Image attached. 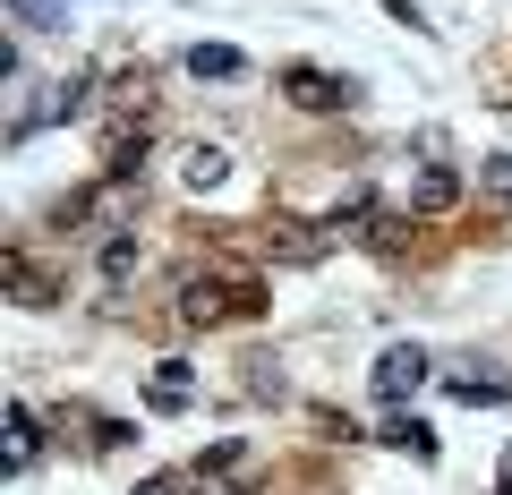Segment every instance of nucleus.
I'll return each mask as SVG.
<instances>
[{"mask_svg":"<svg viewBox=\"0 0 512 495\" xmlns=\"http://www.w3.org/2000/svg\"><path fill=\"white\" fill-rule=\"evenodd\" d=\"M256 308H265V282H214V274L180 282V325H222V316H256Z\"/></svg>","mask_w":512,"mask_h":495,"instance_id":"f257e3e1","label":"nucleus"},{"mask_svg":"<svg viewBox=\"0 0 512 495\" xmlns=\"http://www.w3.org/2000/svg\"><path fill=\"white\" fill-rule=\"evenodd\" d=\"M367 385H376V402H384V410H402L410 393L427 385V350H419V342H393V350L376 359V376H367Z\"/></svg>","mask_w":512,"mask_h":495,"instance_id":"f03ea898","label":"nucleus"},{"mask_svg":"<svg viewBox=\"0 0 512 495\" xmlns=\"http://www.w3.org/2000/svg\"><path fill=\"white\" fill-rule=\"evenodd\" d=\"M265 257H274V265H316V257H333V222H274V231H265Z\"/></svg>","mask_w":512,"mask_h":495,"instance_id":"7ed1b4c3","label":"nucleus"},{"mask_svg":"<svg viewBox=\"0 0 512 495\" xmlns=\"http://www.w3.org/2000/svg\"><path fill=\"white\" fill-rule=\"evenodd\" d=\"M282 94H291L299 111H333V103H350V86H342V77H325V69H282Z\"/></svg>","mask_w":512,"mask_h":495,"instance_id":"20e7f679","label":"nucleus"},{"mask_svg":"<svg viewBox=\"0 0 512 495\" xmlns=\"http://www.w3.org/2000/svg\"><path fill=\"white\" fill-rule=\"evenodd\" d=\"M35 453H43L35 410H9V419H0V461H9V470H35Z\"/></svg>","mask_w":512,"mask_h":495,"instance_id":"39448f33","label":"nucleus"},{"mask_svg":"<svg viewBox=\"0 0 512 495\" xmlns=\"http://www.w3.org/2000/svg\"><path fill=\"white\" fill-rule=\"evenodd\" d=\"M444 385H453V402H512V376L504 367H453V376H444Z\"/></svg>","mask_w":512,"mask_h":495,"instance_id":"423d86ee","label":"nucleus"},{"mask_svg":"<svg viewBox=\"0 0 512 495\" xmlns=\"http://www.w3.org/2000/svg\"><path fill=\"white\" fill-rule=\"evenodd\" d=\"M188 69H197L205 86H231V77H248V52H239V43H188Z\"/></svg>","mask_w":512,"mask_h":495,"instance_id":"0eeeda50","label":"nucleus"},{"mask_svg":"<svg viewBox=\"0 0 512 495\" xmlns=\"http://www.w3.org/2000/svg\"><path fill=\"white\" fill-rule=\"evenodd\" d=\"M188 393H197V367H188V359H163L146 376V410H180Z\"/></svg>","mask_w":512,"mask_h":495,"instance_id":"6e6552de","label":"nucleus"},{"mask_svg":"<svg viewBox=\"0 0 512 495\" xmlns=\"http://www.w3.org/2000/svg\"><path fill=\"white\" fill-rule=\"evenodd\" d=\"M222 171H231V154H222V146H188L180 154V180L188 188H222Z\"/></svg>","mask_w":512,"mask_h":495,"instance_id":"1a4fd4ad","label":"nucleus"},{"mask_svg":"<svg viewBox=\"0 0 512 495\" xmlns=\"http://www.w3.org/2000/svg\"><path fill=\"white\" fill-rule=\"evenodd\" d=\"M453 197H461L453 171H419V188H410V205H419V214H453Z\"/></svg>","mask_w":512,"mask_h":495,"instance_id":"9d476101","label":"nucleus"},{"mask_svg":"<svg viewBox=\"0 0 512 495\" xmlns=\"http://www.w3.org/2000/svg\"><path fill=\"white\" fill-rule=\"evenodd\" d=\"M137 163H146V129H128V120H120L111 146H103V171H137Z\"/></svg>","mask_w":512,"mask_h":495,"instance_id":"9b49d317","label":"nucleus"},{"mask_svg":"<svg viewBox=\"0 0 512 495\" xmlns=\"http://www.w3.org/2000/svg\"><path fill=\"white\" fill-rule=\"evenodd\" d=\"M239 461H248V444L222 436V444H205V453H197V470H188V478H222V470H239Z\"/></svg>","mask_w":512,"mask_h":495,"instance_id":"f8f14e48","label":"nucleus"},{"mask_svg":"<svg viewBox=\"0 0 512 495\" xmlns=\"http://www.w3.org/2000/svg\"><path fill=\"white\" fill-rule=\"evenodd\" d=\"M43 214H52V231H77V222L94 214V188H69V197H52Z\"/></svg>","mask_w":512,"mask_h":495,"instance_id":"ddd939ff","label":"nucleus"},{"mask_svg":"<svg viewBox=\"0 0 512 495\" xmlns=\"http://www.w3.org/2000/svg\"><path fill=\"white\" fill-rule=\"evenodd\" d=\"M478 188H487L495 205H512V154H487V171H478Z\"/></svg>","mask_w":512,"mask_h":495,"instance_id":"4468645a","label":"nucleus"},{"mask_svg":"<svg viewBox=\"0 0 512 495\" xmlns=\"http://www.w3.org/2000/svg\"><path fill=\"white\" fill-rule=\"evenodd\" d=\"M384 436H393V444H410V453H436V436H427L419 419H402V410H393V419H384Z\"/></svg>","mask_w":512,"mask_h":495,"instance_id":"2eb2a0df","label":"nucleus"},{"mask_svg":"<svg viewBox=\"0 0 512 495\" xmlns=\"http://www.w3.org/2000/svg\"><path fill=\"white\" fill-rule=\"evenodd\" d=\"M103 274H111V282L137 274V239H111V248H103Z\"/></svg>","mask_w":512,"mask_h":495,"instance_id":"dca6fc26","label":"nucleus"},{"mask_svg":"<svg viewBox=\"0 0 512 495\" xmlns=\"http://www.w3.org/2000/svg\"><path fill=\"white\" fill-rule=\"evenodd\" d=\"M137 495H180V478H146V487H137Z\"/></svg>","mask_w":512,"mask_h":495,"instance_id":"f3484780","label":"nucleus"}]
</instances>
